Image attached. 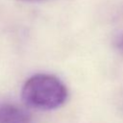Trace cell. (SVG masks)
<instances>
[{"label":"cell","mask_w":123,"mask_h":123,"mask_svg":"<svg viewBox=\"0 0 123 123\" xmlns=\"http://www.w3.org/2000/svg\"><path fill=\"white\" fill-rule=\"evenodd\" d=\"M117 47L123 53V36H121L120 38L118 39V41H117Z\"/></svg>","instance_id":"3957f363"},{"label":"cell","mask_w":123,"mask_h":123,"mask_svg":"<svg viewBox=\"0 0 123 123\" xmlns=\"http://www.w3.org/2000/svg\"><path fill=\"white\" fill-rule=\"evenodd\" d=\"M0 123H35V120L26 109L16 104L0 102Z\"/></svg>","instance_id":"7a4b0ae2"},{"label":"cell","mask_w":123,"mask_h":123,"mask_svg":"<svg viewBox=\"0 0 123 123\" xmlns=\"http://www.w3.org/2000/svg\"><path fill=\"white\" fill-rule=\"evenodd\" d=\"M68 96L65 85L56 76L38 73L31 76L23 85L21 97L26 106L39 111L56 110Z\"/></svg>","instance_id":"6da1fadb"},{"label":"cell","mask_w":123,"mask_h":123,"mask_svg":"<svg viewBox=\"0 0 123 123\" xmlns=\"http://www.w3.org/2000/svg\"><path fill=\"white\" fill-rule=\"evenodd\" d=\"M20 2H35V1H40V0H17Z\"/></svg>","instance_id":"277c9868"}]
</instances>
